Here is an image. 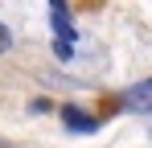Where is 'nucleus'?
<instances>
[{
	"label": "nucleus",
	"mask_w": 152,
	"mask_h": 148,
	"mask_svg": "<svg viewBox=\"0 0 152 148\" xmlns=\"http://www.w3.org/2000/svg\"><path fill=\"white\" fill-rule=\"evenodd\" d=\"M0 148H4V144H0Z\"/></svg>",
	"instance_id": "obj_5"
},
{
	"label": "nucleus",
	"mask_w": 152,
	"mask_h": 148,
	"mask_svg": "<svg viewBox=\"0 0 152 148\" xmlns=\"http://www.w3.org/2000/svg\"><path fill=\"white\" fill-rule=\"evenodd\" d=\"M12 45V33H8V29H4V25H0V53H4V49Z\"/></svg>",
	"instance_id": "obj_4"
},
{
	"label": "nucleus",
	"mask_w": 152,
	"mask_h": 148,
	"mask_svg": "<svg viewBox=\"0 0 152 148\" xmlns=\"http://www.w3.org/2000/svg\"><path fill=\"white\" fill-rule=\"evenodd\" d=\"M119 107L124 111H136V115H152V78L127 86L124 95H119Z\"/></svg>",
	"instance_id": "obj_1"
},
{
	"label": "nucleus",
	"mask_w": 152,
	"mask_h": 148,
	"mask_svg": "<svg viewBox=\"0 0 152 148\" xmlns=\"http://www.w3.org/2000/svg\"><path fill=\"white\" fill-rule=\"evenodd\" d=\"M50 17H53V29H58V53L70 58V41H74V25H70V12L62 4H50Z\"/></svg>",
	"instance_id": "obj_2"
},
{
	"label": "nucleus",
	"mask_w": 152,
	"mask_h": 148,
	"mask_svg": "<svg viewBox=\"0 0 152 148\" xmlns=\"http://www.w3.org/2000/svg\"><path fill=\"white\" fill-rule=\"evenodd\" d=\"M62 119H66V127H70V132H95V127H99V119H95V115H82L78 107H66V111H62Z\"/></svg>",
	"instance_id": "obj_3"
}]
</instances>
